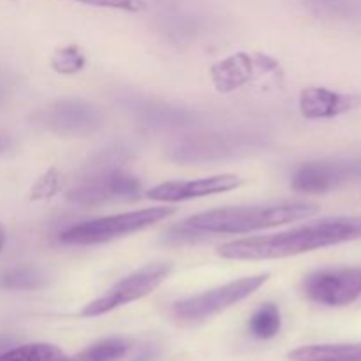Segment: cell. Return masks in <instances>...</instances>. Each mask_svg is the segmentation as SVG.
I'll return each instance as SVG.
<instances>
[{
	"label": "cell",
	"instance_id": "4fadbf2b",
	"mask_svg": "<svg viewBox=\"0 0 361 361\" xmlns=\"http://www.w3.org/2000/svg\"><path fill=\"white\" fill-rule=\"evenodd\" d=\"M361 95L342 94L321 87H307L300 94L298 108L307 120H324L358 109Z\"/></svg>",
	"mask_w": 361,
	"mask_h": 361
},
{
	"label": "cell",
	"instance_id": "2e32d148",
	"mask_svg": "<svg viewBox=\"0 0 361 361\" xmlns=\"http://www.w3.org/2000/svg\"><path fill=\"white\" fill-rule=\"evenodd\" d=\"M316 16L335 20H361V0H300Z\"/></svg>",
	"mask_w": 361,
	"mask_h": 361
},
{
	"label": "cell",
	"instance_id": "277c9868",
	"mask_svg": "<svg viewBox=\"0 0 361 361\" xmlns=\"http://www.w3.org/2000/svg\"><path fill=\"white\" fill-rule=\"evenodd\" d=\"M270 279V274H257L250 277L238 279L229 284L219 286V288L204 291L201 295L189 296V298L178 300L171 305V317L180 324H200L208 321L210 317L231 309L236 303L243 302L250 295L264 286Z\"/></svg>",
	"mask_w": 361,
	"mask_h": 361
},
{
	"label": "cell",
	"instance_id": "9a60e30c",
	"mask_svg": "<svg viewBox=\"0 0 361 361\" xmlns=\"http://www.w3.org/2000/svg\"><path fill=\"white\" fill-rule=\"evenodd\" d=\"M48 282V275L41 268L21 264L0 274V291H39L46 288Z\"/></svg>",
	"mask_w": 361,
	"mask_h": 361
},
{
	"label": "cell",
	"instance_id": "7402d4cb",
	"mask_svg": "<svg viewBox=\"0 0 361 361\" xmlns=\"http://www.w3.org/2000/svg\"><path fill=\"white\" fill-rule=\"evenodd\" d=\"M62 175L56 168H49L48 171L42 173L37 180L34 182L30 189V200L32 201H46L51 200L53 196L60 192L62 189Z\"/></svg>",
	"mask_w": 361,
	"mask_h": 361
},
{
	"label": "cell",
	"instance_id": "44dd1931",
	"mask_svg": "<svg viewBox=\"0 0 361 361\" xmlns=\"http://www.w3.org/2000/svg\"><path fill=\"white\" fill-rule=\"evenodd\" d=\"M141 120L148 126H182L190 120V115L185 109H176V108H141Z\"/></svg>",
	"mask_w": 361,
	"mask_h": 361
},
{
	"label": "cell",
	"instance_id": "ac0fdd59",
	"mask_svg": "<svg viewBox=\"0 0 361 361\" xmlns=\"http://www.w3.org/2000/svg\"><path fill=\"white\" fill-rule=\"evenodd\" d=\"M282 316L281 309L275 303H263L249 321V330L252 337L259 341H270L281 331Z\"/></svg>",
	"mask_w": 361,
	"mask_h": 361
},
{
	"label": "cell",
	"instance_id": "603a6c76",
	"mask_svg": "<svg viewBox=\"0 0 361 361\" xmlns=\"http://www.w3.org/2000/svg\"><path fill=\"white\" fill-rule=\"evenodd\" d=\"M74 2L92 7H104V9L126 11V13H141L147 9L145 0H74Z\"/></svg>",
	"mask_w": 361,
	"mask_h": 361
},
{
	"label": "cell",
	"instance_id": "7c38bea8",
	"mask_svg": "<svg viewBox=\"0 0 361 361\" xmlns=\"http://www.w3.org/2000/svg\"><path fill=\"white\" fill-rule=\"evenodd\" d=\"M358 169L351 161H312L293 173L291 189L298 194H326L348 182Z\"/></svg>",
	"mask_w": 361,
	"mask_h": 361
},
{
	"label": "cell",
	"instance_id": "8fae6325",
	"mask_svg": "<svg viewBox=\"0 0 361 361\" xmlns=\"http://www.w3.org/2000/svg\"><path fill=\"white\" fill-rule=\"evenodd\" d=\"M243 183L240 176L224 173V175L204 176L196 180H173L155 185L147 192V197L159 203H182V201L200 200V197L215 196V194L229 192L238 189Z\"/></svg>",
	"mask_w": 361,
	"mask_h": 361
},
{
	"label": "cell",
	"instance_id": "5bb4252c",
	"mask_svg": "<svg viewBox=\"0 0 361 361\" xmlns=\"http://www.w3.org/2000/svg\"><path fill=\"white\" fill-rule=\"evenodd\" d=\"M291 361H361L360 344L303 345L289 353Z\"/></svg>",
	"mask_w": 361,
	"mask_h": 361
},
{
	"label": "cell",
	"instance_id": "8992f818",
	"mask_svg": "<svg viewBox=\"0 0 361 361\" xmlns=\"http://www.w3.org/2000/svg\"><path fill=\"white\" fill-rule=\"evenodd\" d=\"M35 126L62 137H81L101 129L104 113L95 104L80 99H63L34 115Z\"/></svg>",
	"mask_w": 361,
	"mask_h": 361
},
{
	"label": "cell",
	"instance_id": "cb8c5ba5",
	"mask_svg": "<svg viewBox=\"0 0 361 361\" xmlns=\"http://www.w3.org/2000/svg\"><path fill=\"white\" fill-rule=\"evenodd\" d=\"M13 148V140L7 134H0V155L7 154Z\"/></svg>",
	"mask_w": 361,
	"mask_h": 361
},
{
	"label": "cell",
	"instance_id": "484cf974",
	"mask_svg": "<svg viewBox=\"0 0 361 361\" xmlns=\"http://www.w3.org/2000/svg\"><path fill=\"white\" fill-rule=\"evenodd\" d=\"M2 99H4V87L0 85V101H2Z\"/></svg>",
	"mask_w": 361,
	"mask_h": 361
},
{
	"label": "cell",
	"instance_id": "ba28073f",
	"mask_svg": "<svg viewBox=\"0 0 361 361\" xmlns=\"http://www.w3.org/2000/svg\"><path fill=\"white\" fill-rule=\"evenodd\" d=\"M302 293L319 305H349L361 296V268H323L312 271L302 281Z\"/></svg>",
	"mask_w": 361,
	"mask_h": 361
},
{
	"label": "cell",
	"instance_id": "7a4b0ae2",
	"mask_svg": "<svg viewBox=\"0 0 361 361\" xmlns=\"http://www.w3.org/2000/svg\"><path fill=\"white\" fill-rule=\"evenodd\" d=\"M317 214L316 204L274 203L215 208L185 219V224L204 235H243L303 221Z\"/></svg>",
	"mask_w": 361,
	"mask_h": 361
},
{
	"label": "cell",
	"instance_id": "30bf717a",
	"mask_svg": "<svg viewBox=\"0 0 361 361\" xmlns=\"http://www.w3.org/2000/svg\"><path fill=\"white\" fill-rule=\"evenodd\" d=\"M247 137L235 134L204 133L183 136L169 148V157L180 164L192 162H212L233 157L245 148Z\"/></svg>",
	"mask_w": 361,
	"mask_h": 361
},
{
	"label": "cell",
	"instance_id": "ffe728a7",
	"mask_svg": "<svg viewBox=\"0 0 361 361\" xmlns=\"http://www.w3.org/2000/svg\"><path fill=\"white\" fill-rule=\"evenodd\" d=\"M85 66H87V59L76 44L59 48L51 56V67L59 74H67V76L76 74L83 71Z\"/></svg>",
	"mask_w": 361,
	"mask_h": 361
},
{
	"label": "cell",
	"instance_id": "d6986e66",
	"mask_svg": "<svg viewBox=\"0 0 361 361\" xmlns=\"http://www.w3.org/2000/svg\"><path fill=\"white\" fill-rule=\"evenodd\" d=\"M60 348L53 344H25L18 348H11L7 351H0V361H60L63 358Z\"/></svg>",
	"mask_w": 361,
	"mask_h": 361
},
{
	"label": "cell",
	"instance_id": "6da1fadb",
	"mask_svg": "<svg viewBox=\"0 0 361 361\" xmlns=\"http://www.w3.org/2000/svg\"><path fill=\"white\" fill-rule=\"evenodd\" d=\"M360 238L361 217H331L279 235L228 242L219 247L217 254L224 259L233 261L284 259Z\"/></svg>",
	"mask_w": 361,
	"mask_h": 361
},
{
	"label": "cell",
	"instance_id": "3957f363",
	"mask_svg": "<svg viewBox=\"0 0 361 361\" xmlns=\"http://www.w3.org/2000/svg\"><path fill=\"white\" fill-rule=\"evenodd\" d=\"M175 214L173 208L154 207L143 210L126 212V214L106 215V217L92 219V221L78 222L60 233V242L66 245H99L111 240L143 231L150 226L162 222Z\"/></svg>",
	"mask_w": 361,
	"mask_h": 361
},
{
	"label": "cell",
	"instance_id": "9c48e42d",
	"mask_svg": "<svg viewBox=\"0 0 361 361\" xmlns=\"http://www.w3.org/2000/svg\"><path fill=\"white\" fill-rule=\"evenodd\" d=\"M281 69L279 62L264 53L238 51L210 67V78L219 94H231L250 83L271 76Z\"/></svg>",
	"mask_w": 361,
	"mask_h": 361
},
{
	"label": "cell",
	"instance_id": "52a82bcc",
	"mask_svg": "<svg viewBox=\"0 0 361 361\" xmlns=\"http://www.w3.org/2000/svg\"><path fill=\"white\" fill-rule=\"evenodd\" d=\"M141 194L137 176L118 168H104L94 171L67 194V201L78 207H97L120 200H136Z\"/></svg>",
	"mask_w": 361,
	"mask_h": 361
},
{
	"label": "cell",
	"instance_id": "d4e9b609",
	"mask_svg": "<svg viewBox=\"0 0 361 361\" xmlns=\"http://www.w3.org/2000/svg\"><path fill=\"white\" fill-rule=\"evenodd\" d=\"M4 245H6V231H4L2 224H0V250L4 249Z\"/></svg>",
	"mask_w": 361,
	"mask_h": 361
},
{
	"label": "cell",
	"instance_id": "5b68a950",
	"mask_svg": "<svg viewBox=\"0 0 361 361\" xmlns=\"http://www.w3.org/2000/svg\"><path fill=\"white\" fill-rule=\"evenodd\" d=\"M173 271L171 263H150L147 267L140 268V270L133 271L130 275L123 277L122 281L116 282L115 286L108 289L104 295L95 298L94 302L87 303L81 309V317H99L104 314L111 312V310L126 307L129 303L137 302V300L145 298L150 293H154L169 274Z\"/></svg>",
	"mask_w": 361,
	"mask_h": 361
},
{
	"label": "cell",
	"instance_id": "e0dca14e",
	"mask_svg": "<svg viewBox=\"0 0 361 361\" xmlns=\"http://www.w3.org/2000/svg\"><path fill=\"white\" fill-rule=\"evenodd\" d=\"M130 349V342L126 338H104L97 344L90 345L85 351L78 353L74 356H63L60 361H118L122 356L127 355Z\"/></svg>",
	"mask_w": 361,
	"mask_h": 361
}]
</instances>
